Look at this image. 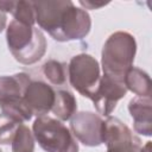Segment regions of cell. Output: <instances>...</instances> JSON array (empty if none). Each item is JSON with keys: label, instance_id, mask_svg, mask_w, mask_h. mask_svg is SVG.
Masks as SVG:
<instances>
[{"label": "cell", "instance_id": "6da1fadb", "mask_svg": "<svg viewBox=\"0 0 152 152\" xmlns=\"http://www.w3.org/2000/svg\"><path fill=\"white\" fill-rule=\"evenodd\" d=\"M34 10L38 25L58 42L82 39L90 31L89 14L69 0L38 1Z\"/></svg>", "mask_w": 152, "mask_h": 152}, {"label": "cell", "instance_id": "7a4b0ae2", "mask_svg": "<svg viewBox=\"0 0 152 152\" xmlns=\"http://www.w3.org/2000/svg\"><path fill=\"white\" fill-rule=\"evenodd\" d=\"M7 45L13 57L23 64L37 63L46 51V39L43 32L17 20H12L6 32Z\"/></svg>", "mask_w": 152, "mask_h": 152}, {"label": "cell", "instance_id": "3957f363", "mask_svg": "<svg viewBox=\"0 0 152 152\" xmlns=\"http://www.w3.org/2000/svg\"><path fill=\"white\" fill-rule=\"evenodd\" d=\"M135 51V39L128 32L118 31L110 34L102 48L103 74L124 80L126 71L133 64Z\"/></svg>", "mask_w": 152, "mask_h": 152}, {"label": "cell", "instance_id": "277c9868", "mask_svg": "<svg viewBox=\"0 0 152 152\" xmlns=\"http://www.w3.org/2000/svg\"><path fill=\"white\" fill-rule=\"evenodd\" d=\"M31 78L25 72L0 76V109L1 114L23 124L33 116L24 103L25 91Z\"/></svg>", "mask_w": 152, "mask_h": 152}, {"label": "cell", "instance_id": "5b68a950", "mask_svg": "<svg viewBox=\"0 0 152 152\" xmlns=\"http://www.w3.org/2000/svg\"><path fill=\"white\" fill-rule=\"evenodd\" d=\"M33 137L46 152H78V144L70 129L58 119L37 116L32 125Z\"/></svg>", "mask_w": 152, "mask_h": 152}, {"label": "cell", "instance_id": "8992f818", "mask_svg": "<svg viewBox=\"0 0 152 152\" xmlns=\"http://www.w3.org/2000/svg\"><path fill=\"white\" fill-rule=\"evenodd\" d=\"M68 78L72 88L82 96L91 99L101 78L100 65L97 61L88 53L76 55L68 64Z\"/></svg>", "mask_w": 152, "mask_h": 152}, {"label": "cell", "instance_id": "52a82bcc", "mask_svg": "<svg viewBox=\"0 0 152 152\" xmlns=\"http://www.w3.org/2000/svg\"><path fill=\"white\" fill-rule=\"evenodd\" d=\"M102 142L107 152H140V139L118 118L108 116L102 122Z\"/></svg>", "mask_w": 152, "mask_h": 152}, {"label": "cell", "instance_id": "ba28073f", "mask_svg": "<svg viewBox=\"0 0 152 152\" xmlns=\"http://www.w3.org/2000/svg\"><path fill=\"white\" fill-rule=\"evenodd\" d=\"M126 93L127 88L122 78L112 77L103 74V76L100 78L99 87L90 100L93 101L97 113L107 116L114 110L118 101L121 100Z\"/></svg>", "mask_w": 152, "mask_h": 152}, {"label": "cell", "instance_id": "9c48e42d", "mask_svg": "<svg viewBox=\"0 0 152 152\" xmlns=\"http://www.w3.org/2000/svg\"><path fill=\"white\" fill-rule=\"evenodd\" d=\"M102 122L100 115L91 112L76 113L70 119L72 135L87 146H99L102 144Z\"/></svg>", "mask_w": 152, "mask_h": 152}, {"label": "cell", "instance_id": "30bf717a", "mask_svg": "<svg viewBox=\"0 0 152 152\" xmlns=\"http://www.w3.org/2000/svg\"><path fill=\"white\" fill-rule=\"evenodd\" d=\"M56 91L43 81H31L25 95L24 103L32 115H46L55 103Z\"/></svg>", "mask_w": 152, "mask_h": 152}, {"label": "cell", "instance_id": "8fae6325", "mask_svg": "<svg viewBox=\"0 0 152 152\" xmlns=\"http://www.w3.org/2000/svg\"><path fill=\"white\" fill-rule=\"evenodd\" d=\"M128 110L133 119L134 131L142 135H151L152 110L150 97H134L128 103Z\"/></svg>", "mask_w": 152, "mask_h": 152}, {"label": "cell", "instance_id": "7c38bea8", "mask_svg": "<svg viewBox=\"0 0 152 152\" xmlns=\"http://www.w3.org/2000/svg\"><path fill=\"white\" fill-rule=\"evenodd\" d=\"M0 10L10 12L14 20L33 26L36 23V10L33 1H0Z\"/></svg>", "mask_w": 152, "mask_h": 152}, {"label": "cell", "instance_id": "4fadbf2b", "mask_svg": "<svg viewBox=\"0 0 152 152\" xmlns=\"http://www.w3.org/2000/svg\"><path fill=\"white\" fill-rule=\"evenodd\" d=\"M127 90H131L139 97L151 96V82L148 75L139 68L131 66L124 77Z\"/></svg>", "mask_w": 152, "mask_h": 152}, {"label": "cell", "instance_id": "5bb4252c", "mask_svg": "<svg viewBox=\"0 0 152 152\" xmlns=\"http://www.w3.org/2000/svg\"><path fill=\"white\" fill-rule=\"evenodd\" d=\"M77 110V101L72 93L69 90H57L55 95V103L51 108V112L61 121L70 120Z\"/></svg>", "mask_w": 152, "mask_h": 152}, {"label": "cell", "instance_id": "9a60e30c", "mask_svg": "<svg viewBox=\"0 0 152 152\" xmlns=\"http://www.w3.org/2000/svg\"><path fill=\"white\" fill-rule=\"evenodd\" d=\"M43 72L49 82L53 86L62 87L68 81V65L65 63L50 59L43 65Z\"/></svg>", "mask_w": 152, "mask_h": 152}, {"label": "cell", "instance_id": "2e32d148", "mask_svg": "<svg viewBox=\"0 0 152 152\" xmlns=\"http://www.w3.org/2000/svg\"><path fill=\"white\" fill-rule=\"evenodd\" d=\"M12 152H33L34 137L27 126L21 124L12 140Z\"/></svg>", "mask_w": 152, "mask_h": 152}, {"label": "cell", "instance_id": "e0dca14e", "mask_svg": "<svg viewBox=\"0 0 152 152\" xmlns=\"http://www.w3.org/2000/svg\"><path fill=\"white\" fill-rule=\"evenodd\" d=\"M20 125L21 124L7 118L6 115L0 114V144H11Z\"/></svg>", "mask_w": 152, "mask_h": 152}, {"label": "cell", "instance_id": "ac0fdd59", "mask_svg": "<svg viewBox=\"0 0 152 152\" xmlns=\"http://www.w3.org/2000/svg\"><path fill=\"white\" fill-rule=\"evenodd\" d=\"M80 4H81L83 7H86L87 10H97V8L102 7V6H106L108 2H96V1L94 2V1H91V0H86V1L81 0Z\"/></svg>", "mask_w": 152, "mask_h": 152}, {"label": "cell", "instance_id": "d6986e66", "mask_svg": "<svg viewBox=\"0 0 152 152\" xmlns=\"http://www.w3.org/2000/svg\"><path fill=\"white\" fill-rule=\"evenodd\" d=\"M6 19H7L6 13L0 10V32H1V31L5 28V26H6Z\"/></svg>", "mask_w": 152, "mask_h": 152}, {"label": "cell", "instance_id": "ffe728a7", "mask_svg": "<svg viewBox=\"0 0 152 152\" xmlns=\"http://www.w3.org/2000/svg\"><path fill=\"white\" fill-rule=\"evenodd\" d=\"M140 152H151V141H147V142L140 148Z\"/></svg>", "mask_w": 152, "mask_h": 152}, {"label": "cell", "instance_id": "44dd1931", "mask_svg": "<svg viewBox=\"0 0 152 152\" xmlns=\"http://www.w3.org/2000/svg\"><path fill=\"white\" fill-rule=\"evenodd\" d=\"M0 152H2V151H1V150H0Z\"/></svg>", "mask_w": 152, "mask_h": 152}]
</instances>
